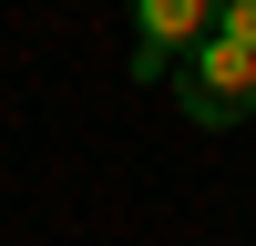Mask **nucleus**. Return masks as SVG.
Segmentation results:
<instances>
[{"label": "nucleus", "mask_w": 256, "mask_h": 246, "mask_svg": "<svg viewBox=\"0 0 256 246\" xmlns=\"http://www.w3.org/2000/svg\"><path fill=\"white\" fill-rule=\"evenodd\" d=\"M164 92H174V113L184 123H205V134H236V123H256V52L246 41H205L195 62H184L174 82H164Z\"/></svg>", "instance_id": "nucleus-1"}, {"label": "nucleus", "mask_w": 256, "mask_h": 246, "mask_svg": "<svg viewBox=\"0 0 256 246\" xmlns=\"http://www.w3.org/2000/svg\"><path fill=\"white\" fill-rule=\"evenodd\" d=\"M123 20H134V62H123L134 82H174L216 41V0H123Z\"/></svg>", "instance_id": "nucleus-2"}, {"label": "nucleus", "mask_w": 256, "mask_h": 246, "mask_svg": "<svg viewBox=\"0 0 256 246\" xmlns=\"http://www.w3.org/2000/svg\"><path fill=\"white\" fill-rule=\"evenodd\" d=\"M216 31H226V41H246V52H256V0H216Z\"/></svg>", "instance_id": "nucleus-3"}]
</instances>
